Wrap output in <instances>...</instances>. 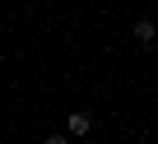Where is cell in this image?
Returning <instances> with one entry per match:
<instances>
[{"label":"cell","mask_w":158,"mask_h":144,"mask_svg":"<svg viewBox=\"0 0 158 144\" xmlns=\"http://www.w3.org/2000/svg\"><path fill=\"white\" fill-rule=\"evenodd\" d=\"M65 130H70V135H89V130H93V116H89V112H70V116H65Z\"/></svg>","instance_id":"1"},{"label":"cell","mask_w":158,"mask_h":144,"mask_svg":"<svg viewBox=\"0 0 158 144\" xmlns=\"http://www.w3.org/2000/svg\"><path fill=\"white\" fill-rule=\"evenodd\" d=\"M42 144H70V135H47Z\"/></svg>","instance_id":"3"},{"label":"cell","mask_w":158,"mask_h":144,"mask_svg":"<svg viewBox=\"0 0 158 144\" xmlns=\"http://www.w3.org/2000/svg\"><path fill=\"white\" fill-rule=\"evenodd\" d=\"M153 37H158L153 19H139V23H135V42H153Z\"/></svg>","instance_id":"2"}]
</instances>
